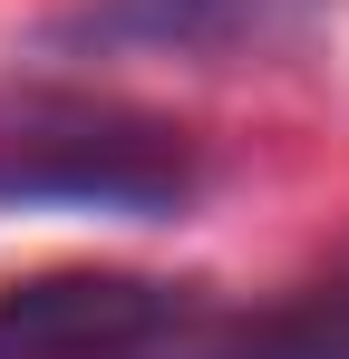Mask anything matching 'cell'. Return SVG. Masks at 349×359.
I'll use <instances>...</instances> for the list:
<instances>
[{
  "label": "cell",
  "mask_w": 349,
  "mask_h": 359,
  "mask_svg": "<svg viewBox=\"0 0 349 359\" xmlns=\"http://www.w3.org/2000/svg\"><path fill=\"white\" fill-rule=\"evenodd\" d=\"M194 194L184 136L146 117H97V107H49L29 126H0V214L10 204H68V214H126L156 224Z\"/></svg>",
  "instance_id": "6da1fadb"
},
{
  "label": "cell",
  "mask_w": 349,
  "mask_h": 359,
  "mask_svg": "<svg viewBox=\"0 0 349 359\" xmlns=\"http://www.w3.org/2000/svg\"><path fill=\"white\" fill-rule=\"evenodd\" d=\"M291 10H310V0H97L88 20H68V39H97V49H233V39L282 29Z\"/></svg>",
  "instance_id": "3957f363"
},
{
  "label": "cell",
  "mask_w": 349,
  "mask_h": 359,
  "mask_svg": "<svg viewBox=\"0 0 349 359\" xmlns=\"http://www.w3.org/2000/svg\"><path fill=\"white\" fill-rule=\"evenodd\" d=\"M184 301L136 272H58L0 292V359H116L146 330H165Z\"/></svg>",
  "instance_id": "7a4b0ae2"
}]
</instances>
